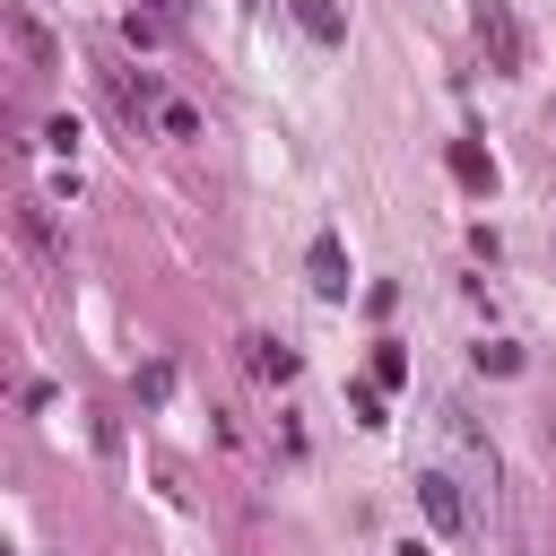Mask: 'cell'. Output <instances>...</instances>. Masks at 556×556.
I'll return each instance as SVG.
<instances>
[{"instance_id":"7a4b0ae2","label":"cell","mask_w":556,"mask_h":556,"mask_svg":"<svg viewBox=\"0 0 556 556\" xmlns=\"http://www.w3.org/2000/svg\"><path fill=\"white\" fill-rule=\"evenodd\" d=\"M417 513L434 521V539H460V530L478 521V504H469V486H460L452 469H417Z\"/></svg>"},{"instance_id":"9a60e30c","label":"cell","mask_w":556,"mask_h":556,"mask_svg":"<svg viewBox=\"0 0 556 556\" xmlns=\"http://www.w3.org/2000/svg\"><path fill=\"white\" fill-rule=\"evenodd\" d=\"M374 382H382V391H400V382H408V356H400V348H382V356H374Z\"/></svg>"},{"instance_id":"ac0fdd59","label":"cell","mask_w":556,"mask_h":556,"mask_svg":"<svg viewBox=\"0 0 556 556\" xmlns=\"http://www.w3.org/2000/svg\"><path fill=\"white\" fill-rule=\"evenodd\" d=\"M243 9H269V0H243Z\"/></svg>"},{"instance_id":"8fae6325","label":"cell","mask_w":556,"mask_h":556,"mask_svg":"<svg viewBox=\"0 0 556 556\" xmlns=\"http://www.w3.org/2000/svg\"><path fill=\"white\" fill-rule=\"evenodd\" d=\"M122 43H130V52H156V43H165V26H156V17H139V9H130V17H122Z\"/></svg>"},{"instance_id":"30bf717a","label":"cell","mask_w":556,"mask_h":556,"mask_svg":"<svg viewBox=\"0 0 556 556\" xmlns=\"http://www.w3.org/2000/svg\"><path fill=\"white\" fill-rule=\"evenodd\" d=\"M139 400H148V408H165V400H174V365H165V356H156V365H139Z\"/></svg>"},{"instance_id":"3957f363","label":"cell","mask_w":556,"mask_h":556,"mask_svg":"<svg viewBox=\"0 0 556 556\" xmlns=\"http://www.w3.org/2000/svg\"><path fill=\"white\" fill-rule=\"evenodd\" d=\"M304 278H313V295H321V304H339V295H348V243H339V235H313Z\"/></svg>"},{"instance_id":"e0dca14e","label":"cell","mask_w":556,"mask_h":556,"mask_svg":"<svg viewBox=\"0 0 556 556\" xmlns=\"http://www.w3.org/2000/svg\"><path fill=\"white\" fill-rule=\"evenodd\" d=\"M156 9H165V17H182V9H191V0H156Z\"/></svg>"},{"instance_id":"7c38bea8","label":"cell","mask_w":556,"mask_h":556,"mask_svg":"<svg viewBox=\"0 0 556 556\" xmlns=\"http://www.w3.org/2000/svg\"><path fill=\"white\" fill-rule=\"evenodd\" d=\"M478 374H521V348H513V339H486V348H478Z\"/></svg>"},{"instance_id":"8992f818","label":"cell","mask_w":556,"mask_h":556,"mask_svg":"<svg viewBox=\"0 0 556 556\" xmlns=\"http://www.w3.org/2000/svg\"><path fill=\"white\" fill-rule=\"evenodd\" d=\"M295 9V26L313 35V43H348V17H339V0H287Z\"/></svg>"},{"instance_id":"52a82bcc","label":"cell","mask_w":556,"mask_h":556,"mask_svg":"<svg viewBox=\"0 0 556 556\" xmlns=\"http://www.w3.org/2000/svg\"><path fill=\"white\" fill-rule=\"evenodd\" d=\"M9 35H17V52H26V70H52V61H61V52H52V35H43V26L26 17V9H9Z\"/></svg>"},{"instance_id":"5bb4252c","label":"cell","mask_w":556,"mask_h":556,"mask_svg":"<svg viewBox=\"0 0 556 556\" xmlns=\"http://www.w3.org/2000/svg\"><path fill=\"white\" fill-rule=\"evenodd\" d=\"M43 148H52V156H70V148H78V122H70V113H52V122H43Z\"/></svg>"},{"instance_id":"2e32d148","label":"cell","mask_w":556,"mask_h":556,"mask_svg":"<svg viewBox=\"0 0 556 556\" xmlns=\"http://www.w3.org/2000/svg\"><path fill=\"white\" fill-rule=\"evenodd\" d=\"M391 556H434V547H426V539H400V547H391Z\"/></svg>"},{"instance_id":"ba28073f","label":"cell","mask_w":556,"mask_h":556,"mask_svg":"<svg viewBox=\"0 0 556 556\" xmlns=\"http://www.w3.org/2000/svg\"><path fill=\"white\" fill-rule=\"evenodd\" d=\"M17 235H26V252H35V261H52V269H61V243H52V226H43V200H17Z\"/></svg>"},{"instance_id":"5b68a950","label":"cell","mask_w":556,"mask_h":556,"mask_svg":"<svg viewBox=\"0 0 556 556\" xmlns=\"http://www.w3.org/2000/svg\"><path fill=\"white\" fill-rule=\"evenodd\" d=\"M443 165H452V182H460V191H495V156H486L478 139H452V156H443Z\"/></svg>"},{"instance_id":"4fadbf2b","label":"cell","mask_w":556,"mask_h":556,"mask_svg":"<svg viewBox=\"0 0 556 556\" xmlns=\"http://www.w3.org/2000/svg\"><path fill=\"white\" fill-rule=\"evenodd\" d=\"M348 408H356V426H391V417H382V382H356Z\"/></svg>"},{"instance_id":"6da1fadb","label":"cell","mask_w":556,"mask_h":556,"mask_svg":"<svg viewBox=\"0 0 556 556\" xmlns=\"http://www.w3.org/2000/svg\"><path fill=\"white\" fill-rule=\"evenodd\" d=\"M469 26H478V43H486V70H504V78L530 70V35H521L513 0H469Z\"/></svg>"},{"instance_id":"277c9868","label":"cell","mask_w":556,"mask_h":556,"mask_svg":"<svg viewBox=\"0 0 556 556\" xmlns=\"http://www.w3.org/2000/svg\"><path fill=\"white\" fill-rule=\"evenodd\" d=\"M243 365H252L261 382H295V348H287V339H269V330H252V339H243Z\"/></svg>"},{"instance_id":"9c48e42d","label":"cell","mask_w":556,"mask_h":556,"mask_svg":"<svg viewBox=\"0 0 556 556\" xmlns=\"http://www.w3.org/2000/svg\"><path fill=\"white\" fill-rule=\"evenodd\" d=\"M156 130H165V139H200V113H191L182 96H165V104H156Z\"/></svg>"}]
</instances>
